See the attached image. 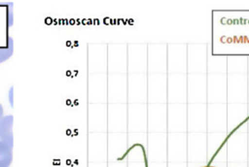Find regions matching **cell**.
I'll list each match as a JSON object with an SVG mask.
<instances>
[{"instance_id": "1", "label": "cell", "mask_w": 249, "mask_h": 167, "mask_svg": "<svg viewBox=\"0 0 249 167\" xmlns=\"http://www.w3.org/2000/svg\"><path fill=\"white\" fill-rule=\"evenodd\" d=\"M13 122L14 117L12 115L5 116L0 119V141L9 145L11 148L14 146Z\"/></svg>"}, {"instance_id": "2", "label": "cell", "mask_w": 249, "mask_h": 167, "mask_svg": "<svg viewBox=\"0 0 249 167\" xmlns=\"http://www.w3.org/2000/svg\"><path fill=\"white\" fill-rule=\"evenodd\" d=\"M13 160V148L0 141V167H9Z\"/></svg>"}, {"instance_id": "3", "label": "cell", "mask_w": 249, "mask_h": 167, "mask_svg": "<svg viewBox=\"0 0 249 167\" xmlns=\"http://www.w3.org/2000/svg\"><path fill=\"white\" fill-rule=\"evenodd\" d=\"M8 40H9L8 46L0 48V63L8 60L14 52V40L11 37H9Z\"/></svg>"}, {"instance_id": "5", "label": "cell", "mask_w": 249, "mask_h": 167, "mask_svg": "<svg viewBox=\"0 0 249 167\" xmlns=\"http://www.w3.org/2000/svg\"><path fill=\"white\" fill-rule=\"evenodd\" d=\"M3 113H4V111H3V107H2V105L0 104V119L3 117Z\"/></svg>"}, {"instance_id": "4", "label": "cell", "mask_w": 249, "mask_h": 167, "mask_svg": "<svg viewBox=\"0 0 249 167\" xmlns=\"http://www.w3.org/2000/svg\"><path fill=\"white\" fill-rule=\"evenodd\" d=\"M8 98H9V102H10V105L13 107L14 106V87L12 86L9 90V93H8Z\"/></svg>"}]
</instances>
